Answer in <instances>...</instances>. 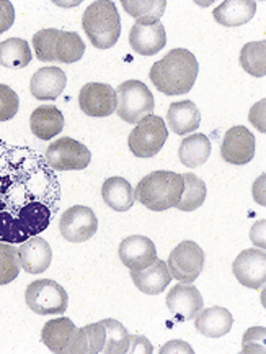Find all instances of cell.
I'll return each instance as SVG.
<instances>
[{"label": "cell", "mask_w": 266, "mask_h": 354, "mask_svg": "<svg viewBox=\"0 0 266 354\" xmlns=\"http://www.w3.org/2000/svg\"><path fill=\"white\" fill-rule=\"evenodd\" d=\"M61 184L38 149L0 140V241L46 232L59 212Z\"/></svg>", "instance_id": "6da1fadb"}, {"label": "cell", "mask_w": 266, "mask_h": 354, "mask_svg": "<svg viewBox=\"0 0 266 354\" xmlns=\"http://www.w3.org/2000/svg\"><path fill=\"white\" fill-rule=\"evenodd\" d=\"M198 73L199 64L193 53L176 48L152 66L149 77L162 94L183 95L193 88Z\"/></svg>", "instance_id": "7a4b0ae2"}, {"label": "cell", "mask_w": 266, "mask_h": 354, "mask_svg": "<svg viewBox=\"0 0 266 354\" xmlns=\"http://www.w3.org/2000/svg\"><path fill=\"white\" fill-rule=\"evenodd\" d=\"M183 187V176L178 172L155 171L139 180L134 197L149 210L163 212L178 205Z\"/></svg>", "instance_id": "3957f363"}, {"label": "cell", "mask_w": 266, "mask_h": 354, "mask_svg": "<svg viewBox=\"0 0 266 354\" xmlns=\"http://www.w3.org/2000/svg\"><path fill=\"white\" fill-rule=\"evenodd\" d=\"M83 32L99 50H108L118 43L121 35V19L113 2L99 0L87 7L82 17Z\"/></svg>", "instance_id": "277c9868"}, {"label": "cell", "mask_w": 266, "mask_h": 354, "mask_svg": "<svg viewBox=\"0 0 266 354\" xmlns=\"http://www.w3.org/2000/svg\"><path fill=\"white\" fill-rule=\"evenodd\" d=\"M41 342L56 354H87L83 328H77L75 323L65 317L46 322L41 331Z\"/></svg>", "instance_id": "5b68a950"}, {"label": "cell", "mask_w": 266, "mask_h": 354, "mask_svg": "<svg viewBox=\"0 0 266 354\" xmlns=\"http://www.w3.org/2000/svg\"><path fill=\"white\" fill-rule=\"evenodd\" d=\"M118 117L131 125H137L154 112V95L141 81H126L116 91Z\"/></svg>", "instance_id": "8992f818"}, {"label": "cell", "mask_w": 266, "mask_h": 354, "mask_svg": "<svg viewBox=\"0 0 266 354\" xmlns=\"http://www.w3.org/2000/svg\"><path fill=\"white\" fill-rule=\"evenodd\" d=\"M25 302L38 315H62L68 310L69 295L57 282L39 279L26 287Z\"/></svg>", "instance_id": "52a82bcc"}, {"label": "cell", "mask_w": 266, "mask_h": 354, "mask_svg": "<svg viewBox=\"0 0 266 354\" xmlns=\"http://www.w3.org/2000/svg\"><path fill=\"white\" fill-rule=\"evenodd\" d=\"M167 138L168 130L165 122L157 115H147L131 131L127 143H130V149L136 158L145 159L158 154Z\"/></svg>", "instance_id": "ba28073f"}, {"label": "cell", "mask_w": 266, "mask_h": 354, "mask_svg": "<svg viewBox=\"0 0 266 354\" xmlns=\"http://www.w3.org/2000/svg\"><path fill=\"white\" fill-rule=\"evenodd\" d=\"M44 159L52 171H81L90 165L92 154L81 141L65 136L48 146Z\"/></svg>", "instance_id": "9c48e42d"}, {"label": "cell", "mask_w": 266, "mask_h": 354, "mask_svg": "<svg viewBox=\"0 0 266 354\" xmlns=\"http://www.w3.org/2000/svg\"><path fill=\"white\" fill-rule=\"evenodd\" d=\"M167 268L176 281L192 284L205 268V253L198 243L181 241L168 256Z\"/></svg>", "instance_id": "30bf717a"}, {"label": "cell", "mask_w": 266, "mask_h": 354, "mask_svg": "<svg viewBox=\"0 0 266 354\" xmlns=\"http://www.w3.org/2000/svg\"><path fill=\"white\" fill-rule=\"evenodd\" d=\"M59 230L64 240L69 243H83L93 238L99 230V220L90 207L74 205L62 214Z\"/></svg>", "instance_id": "8fae6325"}, {"label": "cell", "mask_w": 266, "mask_h": 354, "mask_svg": "<svg viewBox=\"0 0 266 354\" xmlns=\"http://www.w3.org/2000/svg\"><path fill=\"white\" fill-rule=\"evenodd\" d=\"M79 105L88 117H110L116 112V91L108 84L88 82L81 88Z\"/></svg>", "instance_id": "7c38bea8"}, {"label": "cell", "mask_w": 266, "mask_h": 354, "mask_svg": "<svg viewBox=\"0 0 266 354\" xmlns=\"http://www.w3.org/2000/svg\"><path fill=\"white\" fill-rule=\"evenodd\" d=\"M221 156L229 165H248L255 156V136L245 127H232L225 131Z\"/></svg>", "instance_id": "4fadbf2b"}, {"label": "cell", "mask_w": 266, "mask_h": 354, "mask_svg": "<svg viewBox=\"0 0 266 354\" xmlns=\"http://www.w3.org/2000/svg\"><path fill=\"white\" fill-rule=\"evenodd\" d=\"M234 276L248 289H261L266 282V253L265 250H245L232 264Z\"/></svg>", "instance_id": "5bb4252c"}, {"label": "cell", "mask_w": 266, "mask_h": 354, "mask_svg": "<svg viewBox=\"0 0 266 354\" xmlns=\"http://www.w3.org/2000/svg\"><path fill=\"white\" fill-rule=\"evenodd\" d=\"M203 297L193 284H176L167 295V308L174 315L176 322L194 320L199 312L203 310Z\"/></svg>", "instance_id": "9a60e30c"}, {"label": "cell", "mask_w": 266, "mask_h": 354, "mask_svg": "<svg viewBox=\"0 0 266 354\" xmlns=\"http://www.w3.org/2000/svg\"><path fill=\"white\" fill-rule=\"evenodd\" d=\"M130 44L132 50L141 56H154L158 51H162L167 44V33L161 20H137L130 32Z\"/></svg>", "instance_id": "2e32d148"}, {"label": "cell", "mask_w": 266, "mask_h": 354, "mask_svg": "<svg viewBox=\"0 0 266 354\" xmlns=\"http://www.w3.org/2000/svg\"><path fill=\"white\" fill-rule=\"evenodd\" d=\"M119 259L130 269H144L157 261V250L152 240L143 234L124 238L118 248Z\"/></svg>", "instance_id": "e0dca14e"}, {"label": "cell", "mask_w": 266, "mask_h": 354, "mask_svg": "<svg viewBox=\"0 0 266 354\" xmlns=\"http://www.w3.org/2000/svg\"><path fill=\"white\" fill-rule=\"evenodd\" d=\"M21 269L28 274H41L51 266L52 250L50 243L39 236H31L19 248Z\"/></svg>", "instance_id": "ac0fdd59"}, {"label": "cell", "mask_w": 266, "mask_h": 354, "mask_svg": "<svg viewBox=\"0 0 266 354\" xmlns=\"http://www.w3.org/2000/svg\"><path fill=\"white\" fill-rule=\"evenodd\" d=\"M68 84V76L61 68H41L33 74L30 92L38 100H54L62 94Z\"/></svg>", "instance_id": "d6986e66"}, {"label": "cell", "mask_w": 266, "mask_h": 354, "mask_svg": "<svg viewBox=\"0 0 266 354\" xmlns=\"http://www.w3.org/2000/svg\"><path fill=\"white\" fill-rule=\"evenodd\" d=\"M132 282L141 292L147 295H158L170 284L172 274L168 271L165 261L157 259L154 264L144 269H131Z\"/></svg>", "instance_id": "ffe728a7"}, {"label": "cell", "mask_w": 266, "mask_h": 354, "mask_svg": "<svg viewBox=\"0 0 266 354\" xmlns=\"http://www.w3.org/2000/svg\"><path fill=\"white\" fill-rule=\"evenodd\" d=\"M234 325V317L224 307H209L201 310L194 318V328L206 338H221L227 335Z\"/></svg>", "instance_id": "44dd1931"}, {"label": "cell", "mask_w": 266, "mask_h": 354, "mask_svg": "<svg viewBox=\"0 0 266 354\" xmlns=\"http://www.w3.org/2000/svg\"><path fill=\"white\" fill-rule=\"evenodd\" d=\"M30 128L37 138L48 141L64 130V115L54 105H41L31 113Z\"/></svg>", "instance_id": "7402d4cb"}, {"label": "cell", "mask_w": 266, "mask_h": 354, "mask_svg": "<svg viewBox=\"0 0 266 354\" xmlns=\"http://www.w3.org/2000/svg\"><path fill=\"white\" fill-rule=\"evenodd\" d=\"M167 122L172 131L176 135H188V133L198 130L199 123H201V113H199L198 105L192 100L175 102L168 109Z\"/></svg>", "instance_id": "603a6c76"}, {"label": "cell", "mask_w": 266, "mask_h": 354, "mask_svg": "<svg viewBox=\"0 0 266 354\" xmlns=\"http://www.w3.org/2000/svg\"><path fill=\"white\" fill-rule=\"evenodd\" d=\"M256 2L254 0H225L214 8V19L219 25L241 26L255 17Z\"/></svg>", "instance_id": "cb8c5ba5"}, {"label": "cell", "mask_w": 266, "mask_h": 354, "mask_svg": "<svg viewBox=\"0 0 266 354\" xmlns=\"http://www.w3.org/2000/svg\"><path fill=\"white\" fill-rule=\"evenodd\" d=\"M101 197L110 209L116 212H127L134 205V190L124 177L114 176L106 179L101 185Z\"/></svg>", "instance_id": "d4e9b609"}, {"label": "cell", "mask_w": 266, "mask_h": 354, "mask_svg": "<svg viewBox=\"0 0 266 354\" xmlns=\"http://www.w3.org/2000/svg\"><path fill=\"white\" fill-rule=\"evenodd\" d=\"M178 156L181 165L188 167H199L203 166L211 156V141L203 133H194L181 141Z\"/></svg>", "instance_id": "484cf974"}, {"label": "cell", "mask_w": 266, "mask_h": 354, "mask_svg": "<svg viewBox=\"0 0 266 354\" xmlns=\"http://www.w3.org/2000/svg\"><path fill=\"white\" fill-rule=\"evenodd\" d=\"M31 63L28 41L21 38H8L0 43V64L8 69H21Z\"/></svg>", "instance_id": "4316f807"}, {"label": "cell", "mask_w": 266, "mask_h": 354, "mask_svg": "<svg viewBox=\"0 0 266 354\" xmlns=\"http://www.w3.org/2000/svg\"><path fill=\"white\" fill-rule=\"evenodd\" d=\"M85 53V43L75 32H61L56 37L54 61L64 64H72L82 59Z\"/></svg>", "instance_id": "83f0119b"}, {"label": "cell", "mask_w": 266, "mask_h": 354, "mask_svg": "<svg viewBox=\"0 0 266 354\" xmlns=\"http://www.w3.org/2000/svg\"><path fill=\"white\" fill-rule=\"evenodd\" d=\"M181 176H183L185 187L183 192H181V198L178 205H176V209L181 212H194L206 201V184L205 180L199 179L198 176L192 174V172Z\"/></svg>", "instance_id": "f1b7e54d"}, {"label": "cell", "mask_w": 266, "mask_h": 354, "mask_svg": "<svg viewBox=\"0 0 266 354\" xmlns=\"http://www.w3.org/2000/svg\"><path fill=\"white\" fill-rule=\"evenodd\" d=\"M241 66L243 71L255 77H265L266 74V43H247L241 51Z\"/></svg>", "instance_id": "f546056e"}, {"label": "cell", "mask_w": 266, "mask_h": 354, "mask_svg": "<svg viewBox=\"0 0 266 354\" xmlns=\"http://www.w3.org/2000/svg\"><path fill=\"white\" fill-rule=\"evenodd\" d=\"M105 326V354H126L127 348H130V339L131 336L127 333V330L113 318H106L101 320Z\"/></svg>", "instance_id": "4dcf8cb0"}, {"label": "cell", "mask_w": 266, "mask_h": 354, "mask_svg": "<svg viewBox=\"0 0 266 354\" xmlns=\"http://www.w3.org/2000/svg\"><path fill=\"white\" fill-rule=\"evenodd\" d=\"M121 6L124 10L134 17L136 21H157L165 13V0H123Z\"/></svg>", "instance_id": "1f68e13d"}, {"label": "cell", "mask_w": 266, "mask_h": 354, "mask_svg": "<svg viewBox=\"0 0 266 354\" xmlns=\"http://www.w3.org/2000/svg\"><path fill=\"white\" fill-rule=\"evenodd\" d=\"M19 248L0 241V286L10 284L20 274Z\"/></svg>", "instance_id": "d6a6232c"}, {"label": "cell", "mask_w": 266, "mask_h": 354, "mask_svg": "<svg viewBox=\"0 0 266 354\" xmlns=\"http://www.w3.org/2000/svg\"><path fill=\"white\" fill-rule=\"evenodd\" d=\"M57 33H59V30L56 28L39 30L38 33H34L33 48L39 61H44V63L54 61V44Z\"/></svg>", "instance_id": "836d02e7"}, {"label": "cell", "mask_w": 266, "mask_h": 354, "mask_svg": "<svg viewBox=\"0 0 266 354\" xmlns=\"http://www.w3.org/2000/svg\"><path fill=\"white\" fill-rule=\"evenodd\" d=\"M20 99L12 87L0 84V122H8L19 113Z\"/></svg>", "instance_id": "e575fe53"}, {"label": "cell", "mask_w": 266, "mask_h": 354, "mask_svg": "<svg viewBox=\"0 0 266 354\" xmlns=\"http://www.w3.org/2000/svg\"><path fill=\"white\" fill-rule=\"evenodd\" d=\"M85 333V346L87 354H100L105 346V326L103 323H92V325L83 326Z\"/></svg>", "instance_id": "d590c367"}, {"label": "cell", "mask_w": 266, "mask_h": 354, "mask_svg": "<svg viewBox=\"0 0 266 354\" xmlns=\"http://www.w3.org/2000/svg\"><path fill=\"white\" fill-rule=\"evenodd\" d=\"M265 326H254V328L247 330L243 335L242 342V353H263L265 354Z\"/></svg>", "instance_id": "8d00e7d4"}, {"label": "cell", "mask_w": 266, "mask_h": 354, "mask_svg": "<svg viewBox=\"0 0 266 354\" xmlns=\"http://www.w3.org/2000/svg\"><path fill=\"white\" fill-rule=\"evenodd\" d=\"M15 21V7L8 0H0V33H6Z\"/></svg>", "instance_id": "74e56055"}, {"label": "cell", "mask_w": 266, "mask_h": 354, "mask_svg": "<svg viewBox=\"0 0 266 354\" xmlns=\"http://www.w3.org/2000/svg\"><path fill=\"white\" fill-rule=\"evenodd\" d=\"M152 344H150L144 336H131L130 339V348L127 353H143V354H152Z\"/></svg>", "instance_id": "f35d334b"}, {"label": "cell", "mask_w": 266, "mask_h": 354, "mask_svg": "<svg viewBox=\"0 0 266 354\" xmlns=\"http://www.w3.org/2000/svg\"><path fill=\"white\" fill-rule=\"evenodd\" d=\"M248 118H250V122L254 123V125L258 128L261 133L266 131V127H265V99L258 102V104L255 105L254 109H252L250 115H248Z\"/></svg>", "instance_id": "ab89813d"}, {"label": "cell", "mask_w": 266, "mask_h": 354, "mask_svg": "<svg viewBox=\"0 0 266 354\" xmlns=\"http://www.w3.org/2000/svg\"><path fill=\"white\" fill-rule=\"evenodd\" d=\"M265 225H266V221L261 220V221H258V223H255V227L252 228V232H250V238L254 240L255 245L263 248V250L266 246V243H265Z\"/></svg>", "instance_id": "60d3db41"}, {"label": "cell", "mask_w": 266, "mask_h": 354, "mask_svg": "<svg viewBox=\"0 0 266 354\" xmlns=\"http://www.w3.org/2000/svg\"><path fill=\"white\" fill-rule=\"evenodd\" d=\"M161 353L162 354H167V353H188V354H193V349L190 348V344L185 343V342H170L161 349Z\"/></svg>", "instance_id": "b9f144b4"}]
</instances>
